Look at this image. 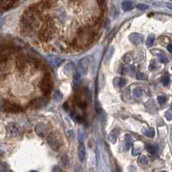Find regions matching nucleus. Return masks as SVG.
<instances>
[{
    "instance_id": "nucleus-1",
    "label": "nucleus",
    "mask_w": 172,
    "mask_h": 172,
    "mask_svg": "<svg viewBox=\"0 0 172 172\" xmlns=\"http://www.w3.org/2000/svg\"><path fill=\"white\" fill-rule=\"evenodd\" d=\"M47 143L52 149H53L54 151H57L62 146V139L59 134L52 133L47 138Z\"/></svg>"
},
{
    "instance_id": "nucleus-2",
    "label": "nucleus",
    "mask_w": 172,
    "mask_h": 172,
    "mask_svg": "<svg viewBox=\"0 0 172 172\" xmlns=\"http://www.w3.org/2000/svg\"><path fill=\"white\" fill-rule=\"evenodd\" d=\"M40 88L41 91L45 95H48L53 90V81L49 75H46L40 81Z\"/></svg>"
},
{
    "instance_id": "nucleus-3",
    "label": "nucleus",
    "mask_w": 172,
    "mask_h": 172,
    "mask_svg": "<svg viewBox=\"0 0 172 172\" xmlns=\"http://www.w3.org/2000/svg\"><path fill=\"white\" fill-rule=\"evenodd\" d=\"M53 26L50 23H47L41 28L39 33V37L41 40L47 41L53 35Z\"/></svg>"
},
{
    "instance_id": "nucleus-4",
    "label": "nucleus",
    "mask_w": 172,
    "mask_h": 172,
    "mask_svg": "<svg viewBox=\"0 0 172 172\" xmlns=\"http://www.w3.org/2000/svg\"><path fill=\"white\" fill-rule=\"evenodd\" d=\"M2 108L4 111L9 112V113H19V112H22L23 110L21 106L13 103L8 102V101L2 103Z\"/></svg>"
},
{
    "instance_id": "nucleus-5",
    "label": "nucleus",
    "mask_w": 172,
    "mask_h": 172,
    "mask_svg": "<svg viewBox=\"0 0 172 172\" xmlns=\"http://www.w3.org/2000/svg\"><path fill=\"white\" fill-rule=\"evenodd\" d=\"M6 132L10 137H19L21 135V128L16 123H10L6 127Z\"/></svg>"
},
{
    "instance_id": "nucleus-6",
    "label": "nucleus",
    "mask_w": 172,
    "mask_h": 172,
    "mask_svg": "<svg viewBox=\"0 0 172 172\" xmlns=\"http://www.w3.org/2000/svg\"><path fill=\"white\" fill-rule=\"evenodd\" d=\"M90 59H91L90 57H84V58L81 59L79 61L78 67H79V71L80 73H83V74H86L87 73L89 66H90V64H91Z\"/></svg>"
},
{
    "instance_id": "nucleus-7",
    "label": "nucleus",
    "mask_w": 172,
    "mask_h": 172,
    "mask_svg": "<svg viewBox=\"0 0 172 172\" xmlns=\"http://www.w3.org/2000/svg\"><path fill=\"white\" fill-rule=\"evenodd\" d=\"M35 132L37 135H39L40 137H45L47 133V131H48V128L47 127L43 124V123H38L35 127Z\"/></svg>"
},
{
    "instance_id": "nucleus-8",
    "label": "nucleus",
    "mask_w": 172,
    "mask_h": 172,
    "mask_svg": "<svg viewBox=\"0 0 172 172\" xmlns=\"http://www.w3.org/2000/svg\"><path fill=\"white\" fill-rule=\"evenodd\" d=\"M46 102L43 98H35L28 105V108H32V109H37V108H42V107L45 105Z\"/></svg>"
},
{
    "instance_id": "nucleus-9",
    "label": "nucleus",
    "mask_w": 172,
    "mask_h": 172,
    "mask_svg": "<svg viewBox=\"0 0 172 172\" xmlns=\"http://www.w3.org/2000/svg\"><path fill=\"white\" fill-rule=\"evenodd\" d=\"M129 39H130L132 44L135 45V46H139V45H140L144 42L143 35H141L140 34H137V33H132V35L129 36Z\"/></svg>"
},
{
    "instance_id": "nucleus-10",
    "label": "nucleus",
    "mask_w": 172,
    "mask_h": 172,
    "mask_svg": "<svg viewBox=\"0 0 172 172\" xmlns=\"http://www.w3.org/2000/svg\"><path fill=\"white\" fill-rule=\"evenodd\" d=\"M17 2L16 1H10V0H1L0 1V7H1V11H7L11 8H12L14 6L15 4H16Z\"/></svg>"
},
{
    "instance_id": "nucleus-11",
    "label": "nucleus",
    "mask_w": 172,
    "mask_h": 172,
    "mask_svg": "<svg viewBox=\"0 0 172 172\" xmlns=\"http://www.w3.org/2000/svg\"><path fill=\"white\" fill-rule=\"evenodd\" d=\"M78 154H79V159L80 162H84L85 159V157H86V150H85V146L83 143L79 145Z\"/></svg>"
},
{
    "instance_id": "nucleus-12",
    "label": "nucleus",
    "mask_w": 172,
    "mask_h": 172,
    "mask_svg": "<svg viewBox=\"0 0 172 172\" xmlns=\"http://www.w3.org/2000/svg\"><path fill=\"white\" fill-rule=\"evenodd\" d=\"M118 136H119V130L116 129V128L113 129L108 134V140H109V142L112 143V144H115L116 141H117Z\"/></svg>"
},
{
    "instance_id": "nucleus-13",
    "label": "nucleus",
    "mask_w": 172,
    "mask_h": 172,
    "mask_svg": "<svg viewBox=\"0 0 172 172\" xmlns=\"http://www.w3.org/2000/svg\"><path fill=\"white\" fill-rule=\"evenodd\" d=\"M127 84V79L125 78H115L114 79V85L117 88H123Z\"/></svg>"
},
{
    "instance_id": "nucleus-14",
    "label": "nucleus",
    "mask_w": 172,
    "mask_h": 172,
    "mask_svg": "<svg viewBox=\"0 0 172 172\" xmlns=\"http://www.w3.org/2000/svg\"><path fill=\"white\" fill-rule=\"evenodd\" d=\"M122 10L124 11H130L132 9V1H123L121 4Z\"/></svg>"
},
{
    "instance_id": "nucleus-15",
    "label": "nucleus",
    "mask_w": 172,
    "mask_h": 172,
    "mask_svg": "<svg viewBox=\"0 0 172 172\" xmlns=\"http://www.w3.org/2000/svg\"><path fill=\"white\" fill-rule=\"evenodd\" d=\"M16 67L19 70H23L26 67V60L23 57H19L16 59Z\"/></svg>"
},
{
    "instance_id": "nucleus-16",
    "label": "nucleus",
    "mask_w": 172,
    "mask_h": 172,
    "mask_svg": "<svg viewBox=\"0 0 172 172\" xmlns=\"http://www.w3.org/2000/svg\"><path fill=\"white\" fill-rule=\"evenodd\" d=\"M114 51H115V49H114V47H110L109 50L107 52V53L105 54V56H104V59H103V63H104V64H107V63L109 61L110 58L112 57V54L114 53Z\"/></svg>"
},
{
    "instance_id": "nucleus-17",
    "label": "nucleus",
    "mask_w": 172,
    "mask_h": 172,
    "mask_svg": "<svg viewBox=\"0 0 172 172\" xmlns=\"http://www.w3.org/2000/svg\"><path fill=\"white\" fill-rule=\"evenodd\" d=\"M110 16H112L113 19H116L119 16V11L117 9V7L115 5H112L111 7V11H110Z\"/></svg>"
},
{
    "instance_id": "nucleus-18",
    "label": "nucleus",
    "mask_w": 172,
    "mask_h": 172,
    "mask_svg": "<svg viewBox=\"0 0 172 172\" xmlns=\"http://www.w3.org/2000/svg\"><path fill=\"white\" fill-rule=\"evenodd\" d=\"M60 162H61V165H62L63 168H67L70 165V161H69V159L66 155H63L61 157Z\"/></svg>"
},
{
    "instance_id": "nucleus-19",
    "label": "nucleus",
    "mask_w": 172,
    "mask_h": 172,
    "mask_svg": "<svg viewBox=\"0 0 172 172\" xmlns=\"http://www.w3.org/2000/svg\"><path fill=\"white\" fill-rule=\"evenodd\" d=\"M132 137L129 136V135H126V138H125V145H126V150H127V151L130 149V146H132Z\"/></svg>"
},
{
    "instance_id": "nucleus-20",
    "label": "nucleus",
    "mask_w": 172,
    "mask_h": 172,
    "mask_svg": "<svg viewBox=\"0 0 172 172\" xmlns=\"http://www.w3.org/2000/svg\"><path fill=\"white\" fill-rule=\"evenodd\" d=\"M146 150L150 154H155L158 151V146L155 145H148L146 146Z\"/></svg>"
},
{
    "instance_id": "nucleus-21",
    "label": "nucleus",
    "mask_w": 172,
    "mask_h": 172,
    "mask_svg": "<svg viewBox=\"0 0 172 172\" xmlns=\"http://www.w3.org/2000/svg\"><path fill=\"white\" fill-rule=\"evenodd\" d=\"M154 40H155V35L154 34H151L150 35H148L146 42V46L147 47H151L153 42H154Z\"/></svg>"
},
{
    "instance_id": "nucleus-22",
    "label": "nucleus",
    "mask_w": 172,
    "mask_h": 172,
    "mask_svg": "<svg viewBox=\"0 0 172 172\" xmlns=\"http://www.w3.org/2000/svg\"><path fill=\"white\" fill-rule=\"evenodd\" d=\"M144 134L149 138H153L155 136V130L153 128H148L147 130L144 131Z\"/></svg>"
},
{
    "instance_id": "nucleus-23",
    "label": "nucleus",
    "mask_w": 172,
    "mask_h": 172,
    "mask_svg": "<svg viewBox=\"0 0 172 172\" xmlns=\"http://www.w3.org/2000/svg\"><path fill=\"white\" fill-rule=\"evenodd\" d=\"M62 99V94L59 92V91H56L54 93V96H53V100L56 101V102H59L61 101Z\"/></svg>"
},
{
    "instance_id": "nucleus-24",
    "label": "nucleus",
    "mask_w": 172,
    "mask_h": 172,
    "mask_svg": "<svg viewBox=\"0 0 172 172\" xmlns=\"http://www.w3.org/2000/svg\"><path fill=\"white\" fill-rule=\"evenodd\" d=\"M139 164H143V165H146L147 164H148V159L146 158V156L145 155H142L139 159Z\"/></svg>"
},
{
    "instance_id": "nucleus-25",
    "label": "nucleus",
    "mask_w": 172,
    "mask_h": 172,
    "mask_svg": "<svg viewBox=\"0 0 172 172\" xmlns=\"http://www.w3.org/2000/svg\"><path fill=\"white\" fill-rule=\"evenodd\" d=\"M162 83H163V84H164V86L168 85L169 83H170V77H169L168 75H164V76L163 77V79H162Z\"/></svg>"
},
{
    "instance_id": "nucleus-26",
    "label": "nucleus",
    "mask_w": 172,
    "mask_h": 172,
    "mask_svg": "<svg viewBox=\"0 0 172 172\" xmlns=\"http://www.w3.org/2000/svg\"><path fill=\"white\" fill-rule=\"evenodd\" d=\"M159 61H161L164 64H167L169 62L168 59L164 56V55H159Z\"/></svg>"
},
{
    "instance_id": "nucleus-27",
    "label": "nucleus",
    "mask_w": 172,
    "mask_h": 172,
    "mask_svg": "<svg viewBox=\"0 0 172 172\" xmlns=\"http://www.w3.org/2000/svg\"><path fill=\"white\" fill-rule=\"evenodd\" d=\"M166 101V97L164 96H158V102H159L160 104H163Z\"/></svg>"
},
{
    "instance_id": "nucleus-28",
    "label": "nucleus",
    "mask_w": 172,
    "mask_h": 172,
    "mask_svg": "<svg viewBox=\"0 0 172 172\" xmlns=\"http://www.w3.org/2000/svg\"><path fill=\"white\" fill-rule=\"evenodd\" d=\"M165 117L168 120H172V109L168 110L166 113H165Z\"/></svg>"
},
{
    "instance_id": "nucleus-29",
    "label": "nucleus",
    "mask_w": 172,
    "mask_h": 172,
    "mask_svg": "<svg viewBox=\"0 0 172 172\" xmlns=\"http://www.w3.org/2000/svg\"><path fill=\"white\" fill-rule=\"evenodd\" d=\"M137 9L140 10V11H145V10H147L148 9V6L146 4H139L137 5Z\"/></svg>"
},
{
    "instance_id": "nucleus-30",
    "label": "nucleus",
    "mask_w": 172,
    "mask_h": 172,
    "mask_svg": "<svg viewBox=\"0 0 172 172\" xmlns=\"http://www.w3.org/2000/svg\"><path fill=\"white\" fill-rule=\"evenodd\" d=\"M124 61H125L126 63H130V62H131V56H130L129 53H127V54H126V55L124 56Z\"/></svg>"
},
{
    "instance_id": "nucleus-31",
    "label": "nucleus",
    "mask_w": 172,
    "mask_h": 172,
    "mask_svg": "<svg viewBox=\"0 0 172 172\" xmlns=\"http://www.w3.org/2000/svg\"><path fill=\"white\" fill-rule=\"evenodd\" d=\"M78 136H79V143H83V141H84V133H82L81 134V131L79 130V132H78Z\"/></svg>"
},
{
    "instance_id": "nucleus-32",
    "label": "nucleus",
    "mask_w": 172,
    "mask_h": 172,
    "mask_svg": "<svg viewBox=\"0 0 172 172\" xmlns=\"http://www.w3.org/2000/svg\"><path fill=\"white\" fill-rule=\"evenodd\" d=\"M136 78H137V79H146V77L145 76V74H143V73H138Z\"/></svg>"
},
{
    "instance_id": "nucleus-33",
    "label": "nucleus",
    "mask_w": 172,
    "mask_h": 172,
    "mask_svg": "<svg viewBox=\"0 0 172 172\" xmlns=\"http://www.w3.org/2000/svg\"><path fill=\"white\" fill-rule=\"evenodd\" d=\"M74 172H83V169L80 165H77L74 169Z\"/></svg>"
},
{
    "instance_id": "nucleus-34",
    "label": "nucleus",
    "mask_w": 172,
    "mask_h": 172,
    "mask_svg": "<svg viewBox=\"0 0 172 172\" xmlns=\"http://www.w3.org/2000/svg\"><path fill=\"white\" fill-rule=\"evenodd\" d=\"M156 68V66H155V62L154 60H151V63L150 65V70H154Z\"/></svg>"
},
{
    "instance_id": "nucleus-35",
    "label": "nucleus",
    "mask_w": 172,
    "mask_h": 172,
    "mask_svg": "<svg viewBox=\"0 0 172 172\" xmlns=\"http://www.w3.org/2000/svg\"><path fill=\"white\" fill-rule=\"evenodd\" d=\"M166 6H167V8L172 10V3H166Z\"/></svg>"
},
{
    "instance_id": "nucleus-36",
    "label": "nucleus",
    "mask_w": 172,
    "mask_h": 172,
    "mask_svg": "<svg viewBox=\"0 0 172 172\" xmlns=\"http://www.w3.org/2000/svg\"><path fill=\"white\" fill-rule=\"evenodd\" d=\"M167 49H168V51H169L170 53H172V44L171 45H169V46L167 47Z\"/></svg>"
},
{
    "instance_id": "nucleus-37",
    "label": "nucleus",
    "mask_w": 172,
    "mask_h": 172,
    "mask_svg": "<svg viewBox=\"0 0 172 172\" xmlns=\"http://www.w3.org/2000/svg\"><path fill=\"white\" fill-rule=\"evenodd\" d=\"M53 172H60V170H59V168L58 166H56V167H54V169H53Z\"/></svg>"
},
{
    "instance_id": "nucleus-38",
    "label": "nucleus",
    "mask_w": 172,
    "mask_h": 172,
    "mask_svg": "<svg viewBox=\"0 0 172 172\" xmlns=\"http://www.w3.org/2000/svg\"><path fill=\"white\" fill-rule=\"evenodd\" d=\"M30 172H37V171H30Z\"/></svg>"
},
{
    "instance_id": "nucleus-39",
    "label": "nucleus",
    "mask_w": 172,
    "mask_h": 172,
    "mask_svg": "<svg viewBox=\"0 0 172 172\" xmlns=\"http://www.w3.org/2000/svg\"><path fill=\"white\" fill-rule=\"evenodd\" d=\"M162 172H167V171H162Z\"/></svg>"
}]
</instances>
